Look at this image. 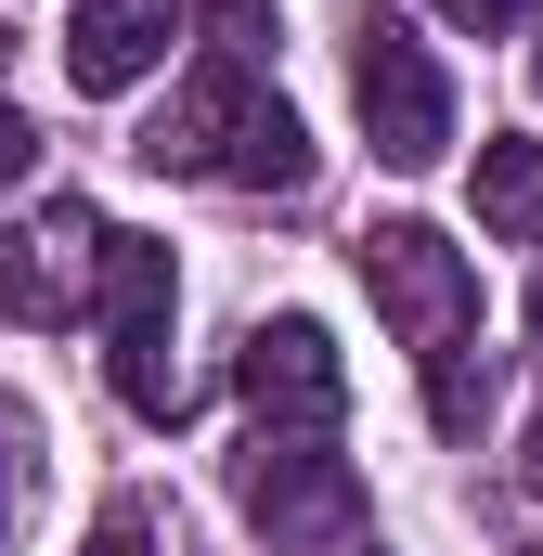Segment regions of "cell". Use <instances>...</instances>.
Instances as JSON below:
<instances>
[{"label":"cell","mask_w":543,"mask_h":556,"mask_svg":"<svg viewBox=\"0 0 543 556\" xmlns=\"http://www.w3.org/2000/svg\"><path fill=\"white\" fill-rule=\"evenodd\" d=\"M233 505H247V531L272 556H350L363 544V479H350V453H324L311 427H247V453H233Z\"/></svg>","instance_id":"cell-1"},{"label":"cell","mask_w":543,"mask_h":556,"mask_svg":"<svg viewBox=\"0 0 543 556\" xmlns=\"http://www.w3.org/2000/svg\"><path fill=\"white\" fill-rule=\"evenodd\" d=\"M363 285H376V311L402 324L414 363H440V350L479 337V260H466L453 233H427V220H376V233H363Z\"/></svg>","instance_id":"cell-2"},{"label":"cell","mask_w":543,"mask_h":556,"mask_svg":"<svg viewBox=\"0 0 543 556\" xmlns=\"http://www.w3.org/2000/svg\"><path fill=\"white\" fill-rule=\"evenodd\" d=\"M350 104H363V130H376L389 168H440V142H453V78H440V52L414 39V13H363Z\"/></svg>","instance_id":"cell-3"},{"label":"cell","mask_w":543,"mask_h":556,"mask_svg":"<svg viewBox=\"0 0 543 556\" xmlns=\"http://www.w3.org/2000/svg\"><path fill=\"white\" fill-rule=\"evenodd\" d=\"M91 298H104V220H91L78 194L26 207V220L0 233V311H13V324H78Z\"/></svg>","instance_id":"cell-4"},{"label":"cell","mask_w":543,"mask_h":556,"mask_svg":"<svg viewBox=\"0 0 543 556\" xmlns=\"http://www.w3.org/2000/svg\"><path fill=\"white\" fill-rule=\"evenodd\" d=\"M233 389H247L260 427H311V440L350 415V363H337V337H324L311 311H272L260 337L233 350Z\"/></svg>","instance_id":"cell-5"},{"label":"cell","mask_w":543,"mask_h":556,"mask_svg":"<svg viewBox=\"0 0 543 556\" xmlns=\"http://www.w3.org/2000/svg\"><path fill=\"white\" fill-rule=\"evenodd\" d=\"M247 104H260V78H247L233 52H207V65H194V78H181V91H168V104L142 117V142H130V155L155 168V181L233 168V142H247Z\"/></svg>","instance_id":"cell-6"},{"label":"cell","mask_w":543,"mask_h":556,"mask_svg":"<svg viewBox=\"0 0 543 556\" xmlns=\"http://www.w3.org/2000/svg\"><path fill=\"white\" fill-rule=\"evenodd\" d=\"M168 39H181V0H78L65 13V78L78 91H130L168 65Z\"/></svg>","instance_id":"cell-7"},{"label":"cell","mask_w":543,"mask_h":556,"mask_svg":"<svg viewBox=\"0 0 543 556\" xmlns=\"http://www.w3.org/2000/svg\"><path fill=\"white\" fill-rule=\"evenodd\" d=\"M479 233L492 247H543V142H518V130L479 142Z\"/></svg>","instance_id":"cell-8"},{"label":"cell","mask_w":543,"mask_h":556,"mask_svg":"<svg viewBox=\"0 0 543 556\" xmlns=\"http://www.w3.org/2000/svg\"><path fill=\"white\" fill-rule=\"evenodd\" d=\"M168 324V247L155 233H104V337Z\"/></svg>","instance_id":"cell-9"},{"label":"cell","mask_w":543,"mask_h":556,"mask_svg":"<svg viewBox=\"0 0 543 556\" xmlns=\"http://www.w3.org/2000/svg\"><path fill=\"white\" fill-rule=\"evenodd\" d=\"M220 181H247V194H298V181H311V130H298L285 104H247V142H233Z\"/></svg>","instance_id":"cell-10"},{"label":"cell","mask_w":543,"mask_h":556,"mask_svg":"<svg viewBox=\"0 0 543 556\" xmlns=\"http://www.w3.org/2000/svg\"><path fill=\"white\" fill-rule=\"evenodd\" d=\"M479 415H492V350L466 337V350L427 363V427H440V440H479Z\"/></svg>","instance_id":"cell-11"},{"label":"cell","mask_w":543,"mask_h":556,"mask_svg":"<svg viewBox=\"0 0 543 556\" xmlns=\"http://www.w3.org/2000/svg\"><path fill=\"white\" fill-rule=\"evenodd\" d=\"M26 505H39V415L0 389V544L26 531Z\"/></svg>","instance_id":"cell-12"},{"label":"cell","mask_w":543,"mask_h":556,"mask_svg":"<svg viewBox=\"0 0 543 556\" xmlns=\"http://www.w3.org/2000/svg\"><path fill=\"white\" fill-rule=\"evenodd\" d=\"M78 556H168V505H155V492H117V505L91 518Z\"/></svg>","instance_id":"cell-13"},{"label":"cell","mask_w":543,"mask_h":556,"mask_svg":"<svg viewBox=\"0 0 543 556\" xmlns=\"http://www.w3.org/2000/svg\"><path fill=\"white\" fill-rule=\"evenodd\" d=\"M207 26H220L207 52H233V65H247V52L272 39V0H207Z\"/></svg>","instance_id":"cell-14"},{"label":"cell","mask_w":543,"mask_h":556,"mask_svg":"<svg viewBox=\"0 0 543 556\" xmlns=\"http://www.w3.org/2000/svg\"><path fill=\"white\" fill-rule=\"evenodd\" d=\"M543 0H440V26H466V39H505V26H531Z\"/></svg>","instance_id":"cell-15"},{"label":"cell","mask_w":543,"mask_h":556,"mask_svg":"<svg viewBox=\"0 0 543 556\" xmlns=\"http://www.w3.org/2000/svg\"><path fill=\"white\" fill-rule=\"evenodd\" d=\"M26 168H39V130H26V117H13V104H0V194H13V181H26Z\"/></svg>","instance_id":"cell-16"},{"label":"cell","mask_w":543,"mask_h":556,"mask_svg":"<svg viewBox=\"0 0 543 556\" xmlns=\"http://www.w3.org/2000/svg\"><path fill=\"white\" fill-rule=\"evenodd\" d=\"M518 479H531V505H543V427H531V453H518Z\"/></svg>","instance_id":"cell-17"},{"label":"cell","mask_w":543,"mask_h":556,"mask_svg":"<svg viewBox=\"0 0 543 556\" xmlns=\"http://www.w3.org/2000/svg\"><path fill=\"white\" fill-rule=\"evenodd\" d=\"M531 78H543V52H531Z\"/></svg>","instance_id":"cell-18"}]
</instances>
